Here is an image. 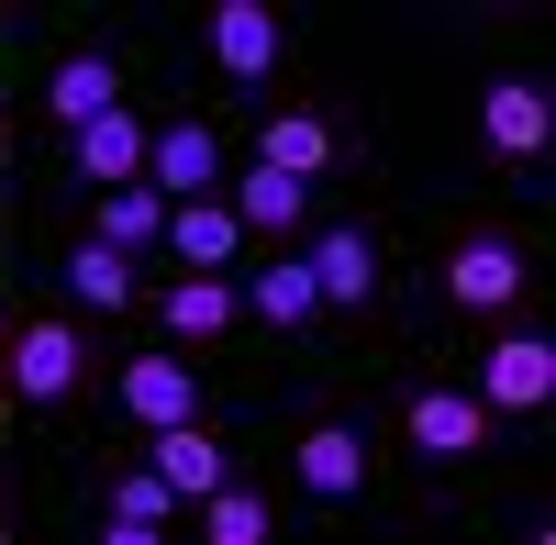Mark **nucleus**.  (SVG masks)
Listing matches in <instances>:
<instances>
[{
    "mask_svg": "<svg viewBox=\"0 0 556 545\" xmlns=\"http://www.w3.org/2000/svg\"><path fill=\"white\" fill-rule=\"evenodd\" d=\"M434 290H445V312H468V324H523V301H534V235H523V223H456L445 256H434Z\"/></svg>",
    "mask_w": 556,
    "mask_h": 545,
    "instance_id": "nucleus-1",
    "label": "nucleus"
},
{
    "mask_svg": "<svg viewBox=\"0 0 556 545\" xmlns=\"http://www.w3.org/2000/svg\"><path fill=\"white\" fill-rule=\"evenodd\" d=\"M0 368H12V401H23V413H67L78 379L101 368V356H89V334L67 324L56 301H23L12 334H0Z\"/></svg>",
    "mask_w": 556,
    "mask_h": 545,
    "instance_id": "nucleus-2",
    "label": "nucleus"
},
{
    "mask_svg": "<svg viewBox=\"0 0 556 545\" xmlns=\"http://www.w3.org/2000/svg\"><path fill=\"white\" fill-rule=\"evenodd\" d=\"M367 479H379V434H367L356 413H312L290 434V490H301V502L345 512V502H367Z\"/></svg>",
    "mask_w": 556,
    "mask_h": 545,
    "instance_id": "nucleus-3",
    "label": "nucleus"
},
{
    "mask_svg": "<svg viewBox=\"0 0 556 545\" xmlns=\"http://www.w3.org/2000/svg\"><path fill=\"white\" fill-rule=\"evenodd\" d=\"M479 401H490V423H545L556 413V334L545 324H490Z\"/></svg>",
    "mask_w": 556,
    "mask_h": 545,
    "instance_id": "nucleus-4",
    "label": "nucleus"
},
{
    "mask_svg": "<svg viewBox=\"0 0 556 545\" xmlns=\"http://www.w3.org/2000/svg\"><path fill=\"white\" fill-rule=\"evenodd\" d=\"M490 434H501V423H490L479 390H456V379H412V390H401V445H412L424 468H479Z\"/></svg>",
    "mask_w": 556,
    "mask_h": 545,
    "instance_id": "nucleus-5",
    "label": "nucleus"
},
{
    "mask_svg": "<svg viewBox=\"0 0 556 545\" xmlns=\"http://www.w3.org/2000/svg\"><path fill=\"white\" fill-rule=\"evenodd\" d=\"M545 145H556V89H545L534 67H523V78H490V89H479V156L513 167V178H534Z\"/></svg>",
    "mask_w": 556,
    "mask_h": 545,
    "instance_id": "nucleus-6",
    "label": "nucleus"
},
{
    "mask_svg": "<svg viewBox=\"0 0 556 545\" xmlns=\"http://www.w3.org/2000/svg\"><path fill=\"white\" fill-rule=\"evenodd\" d=\"M201 56L235 89H267L278 67H290V12H267V0H212L201 12Z\"/></svg>",
    "mask_w": 556,
    "mask_h": 545,
    "instance_id": "nucleus-7",
    "label": "nucleus"
},
{
    "mask_svg": "<svg viewBox=\"0 0 556 545\" xmlns=\"http://www.w3.org/2000/svg\"><path fill=\"white\" fill-rule=\"evenodd\" d=\"M301 267H312L323 312H379V290H390V245L367 235V223H312Z\"/></svg>",
    "mask_w": 556,
    "mask_h": 545,
    "instance_id": "nucleus-8",
    "label": "nucleus"
},
{
    "mask_svg": "<svg viewBox=\"0 0 556 545\" xmlns=\"http://www.w3.org/2000/svg\"><path fill=\"white\" fill-rule=\"evenodd\" d=\"M34 101H45V123H56V134H78V123L123 112V101H134V78H123V56H112V45H67V56H45Z\"/></svg>",
    "mask_w": 556,
    "mask_h": 545,
    "instance_id": "nucleus-9",
    "label": "nucleus"
},
{
    "mask_svg": "<svg viewBox=\"0 0 556 545\" xmlns=\"http://www.w3.org/2000/svg\"><path fill=\"white\" fill-rule=\"evenodd\" d=\"M146 324H156L167 345H235V334H245V290H235V279H201V267H178V279L146 290Z\"/></svg>",
    "mask_w": 556,
    "mask_h": 545,
    "instance_id": "nucleus-10",
    "label": "nucleus"
},
{
    "mask_svg": "<svg viewBox=\"0 0 556 545\" xmlns=\"http://www.w3.org/2000/svg\"><path fill=\"white\" fill-rule=\"evenodd\" d=\"M146 190H156V201H212V190H223V134H212L201 112H167V123L146 134Z\"/></svg>",
    "mask_w": 556,
    "mask_h": 545,
    "instance_id": "nucleus-11",
    "label": "nucleus"
},
{
    "mask_svg": "<svg viewBox=\"0 0 556 545\" xmlns=\"http://www.w3.org/2000/svg\"><path fill=\"white\" fill-rule=\"evenodd\" d=\"M223 212H235L256 245H290V235H312V178L267 167V156H245L235 178H223Z\"/></svg>",
    "mask_w": 556,
    "mask_h": 545,
    "instance_id": "nucleus-12",
    "label": "nucleus"
},
{
    "mask_svg": "<svg viewBox=\"0 0 556 545\" xmlns=\"http://www.w3.org/2000/svg\"><path fill=\"white\" fill-rule=\"evenodd\" d=\"M146 134L156 123L134 112V101L101 112V123H78L67 134V190H134V178H146Z\"/></svg>",
    "mask_w": 556,
    "mask_h": 545,
    "instance_id": "nucleus-13",
    "label": "nucleus"
},
{
    "mask_svg": "<svg viewBox=\"0 0 556 545\" xmlns=\"http://www.w3.org/2000/svg\"><path fill=\"white\" fill-rule=\"evenodd\" d=\"M112 401H123V423H201V368H178L167 345H146V356H123L112 368Z\"/></svg>",
    "mask_w": 556,
    "mask_h": 545,
    "instance_id": "nucleus-14",
    "label": "nucleus"
},
{
    "mask_svg": "<svg viewBox=\"0 0 556 545\" xmlns=\"http://www.w3.org/2000/svg\"><path fill=\"white\" fill-rule=\"evenodd\" d=\"M256 156L290 167V178H334V167L356 156V134H345L334 112H312V101H278V112L256 123Z\"/></svg>",
    "mask_w": 556,
    "mask_h": 545,
    "instance_id": "nucleus-15",
    "label": "nucleus"
},
{
    "mask_svg": "<svg viewBox=\"0 0 556 545\" xmlns=\"http://www.w3.org/2000/svg\"><path fill=\"white\" fill-rule=\"evenodd\" d=\"M245 312H256L267 334H290V345H312V334H323V290H312L301 245H267V256H256V279H245Z\"/></svg>",
    "mask_w": 556,
    "mask_h": 545,
    "instance_id": "nucleus-16",
    "label": "nucleus"
},
{
    "mask_svg": "<svg viewBox=\"0 0 556 545\" xmlns=\"http://www.w3.org/2000/svg\"><path fill=\"white\" fill-rule=\"evenodd\" d=\"M178 512H190V502H178L156 468H112L101 479V545H167Z\"/></svg>",
    "mask_w": 556,
    "mask_h": 545,
    "instance_id": "nucleus-17",
    "label": "nucleus"
},
{
    "mask_svg": "<svg viewBox=\"0 0 556 545\" xmlns=\"http://www.w3.org/2000/svg\"><path fill=\"white\" fill-rule=\"evenodd\" d=\"M146 468L178 490V502H201V490L235 479V445H223L212 423H156V434H146Z\"/></svg>",
    "mask_w": 556,
    "mask_h": 545,
    "instance_id": "nucleus-18",
    "label": "nucleus"
},
{
    "mask_svg": "<svg viewBox=\"0 0 556 545\" xmlns=\"http://www.w3.org/2000/svg\"><path fill=\"white\" fill-rule=\"evenodd\" d=\"M167 256H178V267H201V279H235L245 223L223 212V190H212V201H167Z\"/></svg>",
    "mask_w": 556,
    "mask_h": 545,
    "instance_id": "nucleus-19",
    "label": "nucleus"
},
{
    "mask_svg": "<svg viewBox=\"0 0 556 545\" xmlns=\"http://www.w3.org/2000/svg\"><path fill=\"white\" fill-rule=\"evenodd\" d=\"M67 290H78V312H146V279H134V256H123V245H101V235H78V245H67Z\"/></svg>",
    "mask_w": 556,
    "mask_h": 545,
    "instance_id": "nucleus-20",
    "label": "nucleus"
},
{
    "mask_svg": "<svg viewBox=\"0 0 556 545\" xmlns=\"http://www.w3.org/2000/svg\"><path fill=\"white\" fill-rule=\"evenodd\" d=\"M89 235L101 245H123V256H156L167 245V201L134 178V190H89Z\"/></svg>",
    "mask_w": 556,
    "mask_h": 545,
    "instance_id": "nucleus-21",
    "label": "nucleus"
},
{
    "mask_svg": "<svg viewBox=\"0 0 556 545\" xmlns=\"http://www.w3.org/2000/svg\"><path fill=\"white\" fill-rule=\"evenodd\" d=\"M190 512H201V534H212V545H267V534H278V502H267L256 479H223V490H201Z\"/></svg>",
    "mask_w": 556,
    "mask_h": 545,
    "instance_id": "nucleus-22",
    "label": "nucleus"
},
{
    "mask_svg": "<svg viewBox=\"0 0 556 545\" xmlns=\"http://www.w3.org/2000/svg\"><path fill=\"white\" fill-rule=\"evenodd\" d=\"M0 390H12V368H0Z\"/></svg>",
    "mask_w": 556,
    "mask_h": 545,
    "instance_id": "nucleus-23",
    "label": "nucleus"
}]
</instances>
